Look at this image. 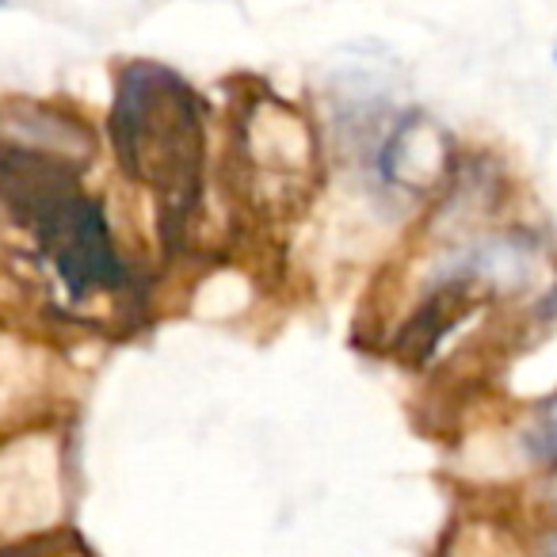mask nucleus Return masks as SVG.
I'll use <instances>...</instances> for the list:
<instances>
[{"mask_svg":"<svg viewBox=\"0 0 557 557\" xmlns=\"http://www.w3.org/2000/svg\"><path fill=\"white\" fill-rule=\"evenodd\" d=\"M237 141L252 184L263 180V184L298 187L310 180L313 172L310 126L302 123V115L287 111L283 103L275 100L252 103V111L240 119Z\"/></svg>","mask_w":557,"mask_h":557,"instance_id":"nucleus-3","label":"nucleus"},{"mask_svg":"<svg viewBox=\"0 0 557 557\" xmlns=\"http://www.w3.org/2000/svg\"><path fill=\"white\" fill-rule=\"evenodd\" d=\"M108 131L123 176L153 195L164 240L176 245L199 207L207 161L202 100L180 73L157 62H126L115 73Z\"/></svg>","mask_w":557,"mask_h":557,"instance_id":"nucleus-1","label":"nucleus"},{"mask_svg":"<svg viewBox=\"0 0 557 557\" xmlns=\"http://www.w3.org/2000/svg\"><path fill=\"white\" fill-rule=\"evenodd\" d=\"M0 210L32 233L73 302L131 283L108 214L73 164L0 146Z\"/></svg>","mask_w":557,"mask_h":557,"instance_id":"nucleus-2","label":"nucleus"},{"mask_svg":"<svg viewBox=\"0 0 557 557\" xmlns=\"http://www.w3.org/2000/svg\"><path fill=\"white\" fill-rule=\"evenodd\" d=\"M539 557H557V531H546L539 539Z\"/></svg>","mask_w":557,"mask_h":557,"instance_id":"nucleus-7","label":"nucleus"},{"mask_svg":"<svg viewBox=\"0 0 557 557\" xmlns=\"http://www.w3.org/2000/svg\"><path fill=\"white\" fill-rule=\"evenodd\" d=\"M523 447L534 462H557V394L539 409L523 435Z\"/></svg>","mask_w":557,"mask_h":557,"instance_id":"nucleus-6","label":"nucleus"},{"mask_svg":"<svg viewBox=\"0 0 557 557\" xmlns=\"http://www.w3.org/2000/svg\"><path fill=\"white\" fill-rule=\"evenodd\" d=\"M0 4H4V0H0Z\"/></svg>","mask_w":557,"mask_h":557,"instance_id":"nucleus-8","label":"nucleus"},{"mask_svg":"<svg viewBox=\"0 0 557 557\" xmlns=\"http://www.w3.org/2000/svg\"><path fill=\"white\" fill-rule=\"evenodd\" d=\"M0 146L85 169L96 157V134L85 119L70 115L47 100L0 96Z\"/></svg>","mask_w":557,"mask_h":557,"instance_id":"nucleus-4","label":"nucleus"},{"mask_svg":"<svg viewBox=\"0 0 557 557\" xmlns=\"http://www.w3.org/2000/svg\"><path fill=\"white\" fill-rule=\"evenodd\" d=\"M382 172L389 184L405 187H428L435 184V176L447 172V141L424 119L401 123L397 134L382 149Z\"/></svg>","mask_w":557,"mask_h":557,"instance_id":"nucleus-5","label":"nucleus"}]
</instances>
